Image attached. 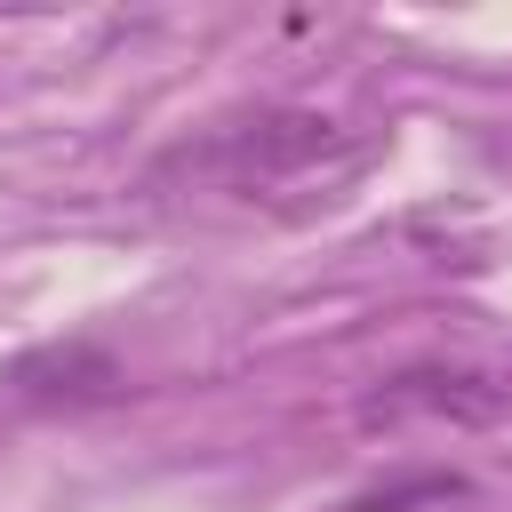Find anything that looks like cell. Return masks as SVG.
I'll use <instances>...</instances> for the list:
<instances>
[{
	"mask_svg": "<svg viewBox=\"0 0 512 512\" xmlns=\"http://www.w3.org/2000/svg\"><path fill=\"white\" fill-rule=\"evenodd\" d=\"M176 168L192 184H216V192H240V200H272V192H296V184H336L344 168H360V144L328 112H248V120H224L200 144H184L168 160V176Z\"/></svg>",
	"mask_w": 512,
	"mask_h": 512,
	"instance_id": "obj_1",
	"label": "cell"
},
{
	"mask_svg": "<svg viewBox=\"0 0 512 512\" xmlns=\"http://www.w3.org/2000/svg\"><path fill=\"white\" fill-rule=\"evenodd\" d=\"M504 400H512V392H504L488 368H448V360H432V368L384 376V384L360 400V424H368V432H408V424H456V432H472V424H496Z\"/></svg>",
	"mask_w": 512,
	"mask_h": 512,
	"instance_id": "obj_2",
	"label": "cell"
}]
</instances>
